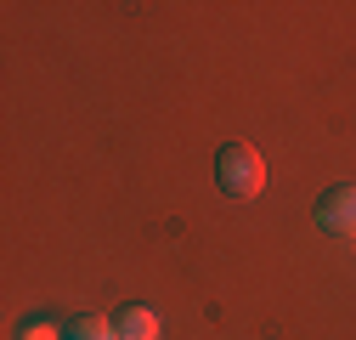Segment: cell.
<instances>
[{"instance_id": "6da1fadb", "label": "cell", "mask_w": 356, "mask_h": 340, "mask_svg": "<svg viewBox=\"0 0 356 340\" xmlns=\"http://www.w3.org/2000/svg\"><path fill=\"white\" fill-rule=\"evenodd\" d=\"M215 187L227 193V199H254L266 187V164L249 142H227L215 153Z\"/></svg>"}, {"instance_id": "7a4b0ae2", "label": "cell", "mask_w": 356, "mask_h": 340, "mask_svg": "<svg viewBox=\"0 0 356 340\" xmlns=\"http://www.w3.org/2000/svg\"><path fill=\"white\" fill-rule=\"evenodd\" d=\"M317 227L334 238H356V187L350 182H334L317 193Z\"/></svg>"}, {"instance_id": "3957f363", "label": "cell", "mask_w": 356, "mask_h": 340, "mask_svg": "<svg viewBox=\"0 0 356 340\" xmlns=\"http://www.w3.org/2000/svg\"><path fill=\"white\" fill-rule=\"evenodd\" d=\"M113 334H119V340H159L153 307H119V312H113Z\"/></svg>"}, {"instance_id": "277c9868", "label": "cell", "mask_w": 356, "mask_h": 340, "mask_svg": "<svg viewBox=\"0 0 356 340\" xmlns=\"http://www.w3.org/2000/svg\"><path fill=\"white\" fill-rule=\"evenodd\" d=\"M63 334H68V340H119V334H113V318H74Z\"/></svg>"}, {"instance_id": "5b68a950", "label": "cell", "mask_w": 356, "mask_h": 340, "mask_svg": "<svg viewBox=\"0 0 356 340\" xmlns=\"http://www.w3.org/2000/svg\"><path fill=\"white\" fill-rule=\"evenodd\" d=\"M17 340H68V334H63L51 318H23V323H17Z\"/></svg>"}]
</instances>
